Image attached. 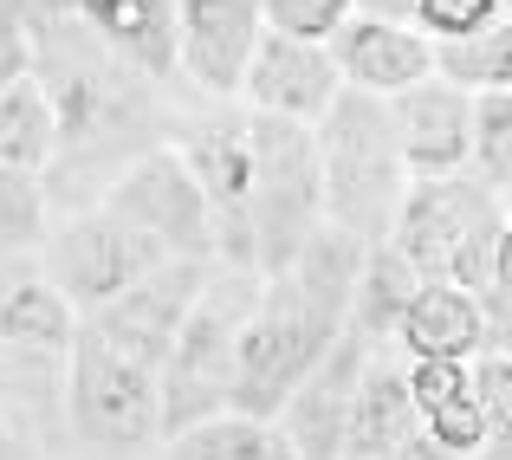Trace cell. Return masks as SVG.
Listing matches in <instances>:
<instances>
[{"mask_svg":"<svg viewBox=\"0 0 512 460\" xmlns=\"http://www.w3.org/2000/svg\"><path fill=\"white\" fill-rule=\"evenodd\" d=\"M182 156L188 182L201 188L208 208V234H214V260L227 273H253V162H247V111H221V117H195L182 124V143H169Z\"/></svg>","mask_w":512,"mask_h":460,"instance_id":"cell-6","label":"cell"},{"mask_svg":"<svg viewBox=\"0 0 512 460\" xmlns=\"http://www.w3.org/2000/svg\"><path fill=\"white\" fill-rule=\"evenodd\" d=\"M467 396H474L480 422H487V441L512 435V357L506 350H480L467 363Z\"/></svg>","mask_w":512,"mask_h":460,"instance_id":"cell-28","label":"cell"},{"mask_svg":"<svg viewBox=\"0 0 512 460\" xmlns=\"http://www.w3.org/2000/svg\"><path fill=\"white\" fill-rule=\"evenodd\" d=\"M428 78L461 98H480V91H506L512 85V20L487 26L474 39H454V46H428Z\"/></svg>","mask_w":512,"mask_h":460,"instance_id":"cell-22","label":"cell"},{"mask_svg":"<svg viewBox=\"0 0 512 460\" xmlns=\"http://www.w3.org/2000/svg\"><path fill=\"white\" fill-rule=\"evenodd\" d=\"M46 240V188L39 175L0 169V253H20Z\"/></svg>","mask_w":512,"mask_h":460,"instance_id":"cell-26","label":"cell"},{"mask_svg":"<svg viewBox=\"0 0 512 460\" xmlns=\"http://www.w3.org/2000/svg\"><path fill=\"white\" fill-rule=\"evenodd\" d=\"M415 292H422V279L409 273V260H402L389 240H383V247H363V266H357V286H350V318H344V331H357L363 344H389Z\"/></svg>","mask_w":512,"mask_h":460,"instance_id":"cell-20","label":"cell"},{"mask_svg":"<svg viewBox=\"0 0 512 460\" xmlns=\"http://www.w3.org/2000/svg\"><path fill=\"white\" fill-rule=\"evenodd\" d=\"M331 65L338 85L357 98H396V91L428 78V39L409 26V0L402 7H376V0H350V20L331 39Z\"/></svg>","mask_w":512,"mask_h":460,"instance_id":"cell-11","label":"cell"},{"mask_svg":"<svg viewBox=\"0 0 512 460\" xmlns=\"http://www.w3.org/2000/svg\"><path fill=\"white\" fill-rule=\"evenodd\" d=\"M415 402H409V376L389 357H363V376L350 389V415H344V460H389L402 441L415 435Z\"/></svg>","mask_w":512,"mask_h":460,"instance_id":"cell-17","label":"cell"},{"mask_svg":"<svg viewBox=\"0 0 512 460\" xmlns=\"http://www.w3.org/2000/svg\"><path fill=\"white\" fill-rule=\"evenodd\" d=\"M389 460H461V454H448V448H435V441H428V435H422V428H415V435H409V441H402V448H396V454H389Z\"/></svg>","mask_w":512,"mask_h":460,"instance_id":"cell-30","label":"cell"},{"mask_svg":"<svg viewBox=\"0 0 512 460\" xmlns=\"http://www.w3.org/2000/svg\"><path fill=\"white\" fill-rule=\"evenodd\" d=\"M506 20H512L506 0H409V26L428 46H454V39H474Z\"/></svg>","mask_w":512,"mask_h":460,"instance_id":"cell-25","label":"cell"},{"mask_svg":"<svg viewBox=\"0 0 512 460\" xmlns=\"http://www.w3.org/2000/svg\"><path fill=\"white\" fill-rule=\"evenodd\" d=\"M72 13L111 59L124 65V72H137L150 91L175 78V7L169 0H85V7H72Z\"/></svg>","mask_w":512,"mask_h":460,"instance_id":"cell-16","label":"cell"},{"mask_svg":"<svg viewBox=\"0 0 512 460\" xmlns=\"http://www.w3.org/2000/svg\"><path fill=\"white\" fill-rule=\"evenodd\" d=\"M396 344L415 363H474L487 350V324H480L474 292L454 286H422L396 324Z\"/></svg>","mask_w":512,"mask_h":460,"instance_id":"cell-18","label":"cell"},{"mask_svg":"<svg viewBox=\"0 0 512 460\" xmlns=\"http://www.w3.org/2000/svg\"><path fill=\"white\" fill-rule=\"evenodd\" d=\"M59 156V130H52V104L33 78L0 91V169L39 175L46 162Z\"/></svg>","mask_w":512,"mask_h":460,"instance_id":"cell-23","label":"cell"},{"mask_svg":"<svg viewBox=\"0 0 512 460\" xmlns=\"http://www.w3.org/2000/svg\"><path fill=\"white\" fill-rule=\"evenodd\" d=\"M474 182L493 195H512V98L506 91H480L474 98Z\"/></svg>","mask_w":512,"mask_h":460,"instance_id":"cell-24","label":"cell"},{"mask_svg":"<svg viewBox=\"0 0 512 460\" xmlns=\"http://www.w3.org/2000/svg\"><path fill=\"white\" fill-rule=\"evenodd\" d=\"M0 460H26V448H20V435H13L7 422H0Z\"/></svg>","mask_w":512,"mask_h":460,"instance_id":"cell-31","label":"cell"},{"mask_svg":"<svg viewBox=\"0 0 512 460\" xmlns=\"http://www.w3.org/2000/svg\"><path fill=\"white\" fill-rule=\"evenodd\" d=\"M474 460H512V441H487V448H480Z\"/></svg>","mask_w":512,"mask_h":460,"instance_id":"cell-32","label":"cell"},{"mask_svg":"<svg viewBox=\"0 0 512 460\" xmlns=\"http://www.w3.org/2000/svg\"><path fill=\"white\" fill-rule=\"evenodd\" d=\"M201 279H208V266L169 260V266H156L143 286H130V292H117L111 305L85 311L78 331H91L104 350H117L124 363H137V370L156 376L163 357H169V344H175V331H182V318H188V305H195Z\"/></svg>","mask_w":512,"mask_h":460,"instance_id":"cell-10","label":"cell"},{"mask_svg":"<svg viewBox=\"0 0 512 460\" xmlns=\"http://www.w3.org/2000/svg\"><path fill=\"white\" fill-rule=\"evenodd\" d=\"M383 111H389V137H396V156H402L409 182L467 175V162H474V98L422 78V85L383 98Z\"/></svg>","mask_w":512,"mask_h":460,"instance_id":"cell-12","label":"cell"},{"mask_svg":"<svg viewBox=\"0 0 512 460\" xmlns=\"http://www.w3.org/2000/svg\"><path fill=\"white\" fill-rule=\"evenodd\" d=\"M344 20H350V0H266L260 7L266 33L299 39V46H331Z\"/></svg>","mask_w":512,"mask_h":460,"instance_id":"cell-27","label":"cell"},{"mask_svg":"<svg viewBox=\"0 0 512 460\" xmlns=\"http://www.w3.org/2000/svg\"><path fill=\"white\" fill-rule=\"evenodd\" d=\"M247 162H253V279H273L299 260V247L325 227L312 130L247 111Z\"/></svg>","mask_w":512,"mask_h":460,"instance_id":"cell-5","label":"cell"},{"mask_svg":"<svg viewBox=\"0 0 512 460\" xmlns=\"http://www.w3.org/2000/svg\"><path fill=\"white\" fill-rule=\"evenodd\" d=\"M104 214H117L124 227H137L143 240L163 247V260H188V266H214V234H208V208H201V188L188 182L182 156L169 143H156L150 156L124 162L111 175L98 201Z\"/></svg>","mask_w":512,"mask_h":460,"instance_id":"cell-8","label":"cell"},{"mask_svg":"<svg viewBox=\"0 0 512 460\" xmlns=\"http://www.w3.org/2000/svg\"><path fill=\"white\" fill-rule=\"evenodd\" d=\"M338 65H331L325 46H299V39L260 33L247 59V78H240V104L253 117H279V124L318 130V117L338 104Z\"/></svg>","mask_w":512,"mask_h":460,"instance_id":"cell-14","label":"cell"},{"mask_svg":"<svg viewBox=\"0 0 512 460\" xmlns=\"http://www.w3.org/2000/svg\"><path fill=\"white\" fill-rule=\"evenodd\" d=\"M156 266H169L156 240H143L137 227H124L117 214L91 208V214H78V221H65L59 234H52L46 286L72 311H98V305H111L117 292L143 286Z\"/></svg>","mask_w":512,"mask_h":460,"instance_id":"cell-9","label":"cell"},{"mask_svg":"<svg viewBox=\"0 0 512 460\" xmlns=\"http://www.w3.org/2000/svg\"><path fill=\"white\" fill-rule=\"evenodd\" d=\"M33 78V26H26V7H0V91Z\"/></svg>","mask_w":512,"mask_h":460,"instance_id":"cell-29","label":"cell"},{"mask_svg":"<svg viewBox=\"0 0 512 460\" xmlns=\"http://www.w3.org/2000/svg\"><path fill=\"white\" fill-rule=\"evenodd\" d=\"M260 33V0H182L175 7V72H188L208 98L234 104Z\"/></svg>","mask_w":512,"mask_h":460,"instance_id":"cell-13","label":"cell"},{"mask_svg":"<svg viewBox=\"0 0 512 460\" xmlns=\"http://www.w3.org/2000/svg\"><path fill=\"white\" fill-rule=\"evenodd\" d=\"M253 292H260L253 273L208 266L163 370H156V441L182 435V428L208 422V415H227V402H234V344L253 311Z\"/></svg>","mask_w":512,"mask_h":460,"instance_id":"cell-4","label":"cell"},{"mask_svg":"<svg viewBox=\"0 0 512 460\" xmlns=\"http://www.w3.org/2000/svg\"><path fill=\"white\" fill-rule=\"evenodd\" d=\"M506 240H512L506 195H493L474 175L409 182L396 221H389V247L409 260V273L422 286H454V292L500 286L506 279Z\"/></svg>","mask_w":512,"mask_h":460,"instance_id":"cell-2","label":"cell"},{"mask_svg":"<svg viewBox=\"0 0 512 460\" xmlns=\"http://www.w3.org/2000/svg\"><path fill=\"white\" fill-rule=\"evenodd\" d=\"M72 337H78V311L65 305L46 279H20V286L0 299V350H13V357L65 370Z\"/></svg>","mask_w":512,"mask_h":460,"instance_id":"cell-19","label":"cell"},{"mask_svg":"<svg viewBox=\"0 0 512 460\" xmlns=\"http://www.w3.org/2000/svg\"><path fill=\"white\" fill-rule=\"evenodd\" d=\"M163 460H292V448L273 422H247V415L227 409V415H208V422L169 435Z\"/></svg>","mask_w":512,"mask_h":460,"instance_id":"cell-21","label":"cell"},{"mask_svg":"<svg viewBox=\"0 0 512 460\" xmlns=\"http://www.w3.org/2000/svg\"><path fill=\"white\" fill-rule=\"evenodd\" d=\"M312 143H318V188H325V227L350 234L357 247H383L389 221L402 208V188H409L396 137H389V111L376 98L338 91V104L318 117Z\"/></svg>","mask_w":512,"mask_h":460,"instance_id":"cell-3","label":"cell"},{"mask_svg":"<svg viewBox=\"0 0 512 460\" xmlns=\"http://www.w3.org/2000/svg\"><path fill=\"white\" fill-rule=\"evenodd\" d=\"M363 357H370V344H363L357 331H344L338 344L305 370V383L286 396V409H279L273 428L286 435L292 460H344V415H350V389H357V376H363Z\"/></svg>","mask_w":512,"mask_h":460,"instance_id":"cell-15","label":"cell"},{"mask_svg":"<svg viewBox=\"0 0 512 460\" xmlns=\"http://www.w3.org/2000/svg\"><path fill=\"white\" fill-rule=\"evenodd\" d=\"M33 26V85L52 104L59 150H156V98L137 72L111 59L98 39L78 26L72 7H26Z\"/></svg>","mask_w":512,"mask_h":460,"instance_id":"cell-1","label":"cell"},{"mask_svg":"<svg viewBox=\"0 0 512 460\" xmlns=\"http://www.w3.org/2000/svg\"><path fill=\"white\" fill-rule=\"evenodd\" d=\"M65 409H72L78 441L137 454L156 441V376L104 350L91 331H78L72 357H65Z\"/></svg>","mask_w":512,"mask_h":460,"instance_id":"cell-7","label":"cell"}]
</instances>
